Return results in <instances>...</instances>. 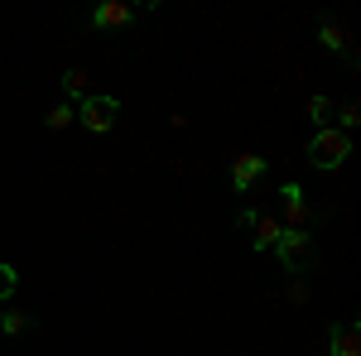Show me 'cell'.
Wrapping results in <instances>:
<instances>
[{"label":"cell","instance_id":"cell-1","mask_svg":"<svg viewBox=\"0 0 361 356\" xmlns=\"http://www.w3.org/2000/svg\"><path fill=\"white\" fill-rule=\"evenodd\" d=\"M352 159V135H342L337 125H328V130H318V135L308 140V164L323 168V173H333V168H342Z\"/></svg>","mask_w":361,"mask_h":356},{"label":"cell","instance_id":"cell-2","mask_svg":"<svg viewBox=\"0 0 361 356\" xmlns=\"http://www.w3.org/2000/svg\"><path fill=\"white\" fill-rule=\"evenodd\" d=\"M116 116H121V102L116 97H87L82 106H78V121H82L92 135H106L116 125Z\"/></svg>","mask_w":361,"mask_h":356},{"label":"cell","instance_id":"cell-3","mask_svg":"<svg viewBox=\"0 0 361 356\" xmlns=\"http://www.w3.org/2000/svg\"><path fill=\"white\" fill-rule=\"evenodd\" d=\"M308 241H313V236H308V226H284V231H279V241H275L279 265H284V270H294V265L308 255Z\"/></svg>","mask_w":361,"mask_h":356},{"label":"cell","instance_id":"cell-4","mask_svg":"<svg viewBox=\"0 0 361 356\" xmlns=\"http://www.w3.org/2000/svg\"><path fill=\"white\" fill-rule=\"evenodd\" d=\"M279 202H284V221H279V226H308V221H313V207H308V197H304L299 183H284V188H279Z\"/></svg>","mask_w":361,"mask_h":356},{"label":"cell","instance_id":"cell-5","mask_svg":"<svg viewBox=\"0 0 361 356\" xmlns=\"http://www.w3.org/2000/svg\"><path fill=\"white\" fill-rule=\"evenodd\" d=\"M260 178H265V159L260 154H236L231 159V188L236 192H250Z\"/></svg>","mask_w":361,"mask_h":356},{"label":"cell","instance_id":"cell-6","mask_svg":"<svg viewBox=\"0 0 361 356\" xmlns=\"http://www.w3.org/2000/svg\"><path fill=\"white\" fill-rule=\"evenodd\" d=\"M130 20H135V10H130V5H121V0H102V5L92 10V20H87V25H92V29H126Z\"/></svg>","mask_w":361,"mask_h":356},{"label":"cell","instance_id":"cell-7","mask_svg":"<svg viewBox=\"0 0 361 356\" xmlns=\"http://www.w3.org/2000/svg\"><path fill=\"white\" fill-rule=\"evenodd\" d=\"M328 356H361V332L357 323H337L328 337Z\"/></svg>","mask_w":361,"mask_h":356},{"label":"cell","instance_id":"cell-8","mask_svg":"<svg viewBox=\"0 0 361 356\" xmlns=\"http://www.w3.org/2000/svg\"><path fill=\"white\" fill-rule=\"evenodd\" d=\"M279 231H284V226H279L275 217H265V212H260V217H255V250H275Z\"/></svg>","mask_w":361,"mask_h":356},{"label":"cell","instance_id":"cell-9","mask_svg":"<svg viewBox=\"0 0 361 356\" xmlns=\"http://www.w3.org/2000/svg\"><path fill=\"white\" fill-rule=\"evenodd\" d=\"M308 121H313L318 130H328V125H333V102H328L323 92H313V97H308Z\"/></svg>","mask_w":361,"mask_h":356},{"label":"cell","instance_id":"cell-10","mask_svg":"<svg viewBox=\"0 0 361 356\" xmlns=\"http://www.w3.org/2000/svg\"><path fill=\"white\" fill-rule=\"evenodd\" d=\"M318 44H323L328 54H342V49H347V34H342L333 20H323V29H318Z\"/></svg>","mask_w":361,"mask_h":356},{"label":"cell","instance_id":"cell-11","mask_svg":"<svg viewBox=\"0 0 361 356\" xmlns=\"http://www.w3.org/2000/svg\"><path fill=\"white\" fill-rule=\"evenodd\" d=\"M44 121H49V130H68V125L78 121V106H73V102H58V106L49 111Z\"/></svg>","mask_w":361,"mask_h":356},{"label":"cell","instance_id":"cell-12","mask_svg":"<svg viewBox=\"0 0 361 356\" xmlns=\"http://www.w3.org/2000/svg\"><path fill=\"white\" fill-rule=\"evenodd\" d=\"M68 97H82L87 102V73L82 68H68V73H63V102H68Z\"/></svg>","mask_w":361,"mask_h":356},{"label":"cell","instance_id":"cell-13","mask_svg":"<svg viewBox=\"0 0 361 356\" xmlns=\"http://www.w3.org/2000/svg\"><path fill=\"white\" fill-rule=\"evenodd\" d=\"M25 328H29L25 313H15V308H10V313H0V332H5V337H20Z\"/></svg>","mask_w":361,"mask_h":356},{"label":"cell","instance_id":"cell-14","mask_svg":"<svg viewBox=\"0 0 361 356\" xmlns=\"http://www.w3.org/2000/svg\"><path fill=\"white\" fill-rule=\"evenodd\" d=\"M15 289H20V270H15V265H0V303L10 299Z\"/></svg>","mask_w":361,"mask_h":356},{"label":"cell","instance_id":"cell-15","mask_svg":"<svg viewBox=\"0 0 361 356\" xmlns=\"http://www.w3.org/2000/svg\"><path fill=\"white\" fill-rule=\"evenodd\" d=\"M337 121H342V125H337V130H342V135H347V130H352V125H357V121H361V111H357V102H347V106L337 111Z\"/></svg>","mask_w":361,"mask_h":356},{"label":"cell","instance_id":"cell-16","mask_svg":"<svg viewBox=\"0 0 361 356\" xmlns=\"http://www.w3.org/2000/svg\"><path fill=\"white\" fill-rule=\"evenodd\" d=\"M0 313H5V308H0Z\"/></svg>","mask_w":361,"mask_h":356}]
</instances>
